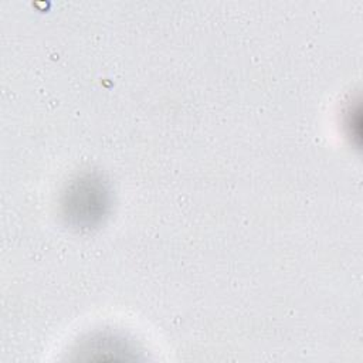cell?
I'll use <instances>...</instances> for the list:
<instances>
[{"mask_svg":"<svg viewBox=\"0 0 363 363\" xmlns=\"http://www.w3.org/2000/svg\"><path fill=\"white\" fill-rule=\"evenodd\" d=\"M109 207V190L101 177L82 174L77 177L62 196V214L77 228H94L105 217Z\"/></svg>","mask_w":363,"mask_h":363,"instance_id":"1","label":"cell"}]
</instances>
